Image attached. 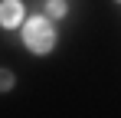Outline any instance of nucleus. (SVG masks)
<instances>
[{"mask_svg":"<svg viewBox=\"0 0 121 118\" xmlns=\"http://www.w3.org/2000/svg\"><path fill=\"white\" fill-rule=\"evenodd\" d=\"M23 43H26L36 56L49 53V49L56 46V30H52L49 17H33L30 20V23L23 26Z\"/></svg>","mask_w":121,"mask_h":118,"instance_id":"obj_1","label":"nucleus"},{"mask_svg":"<svg viewBox=\"0 0 121 118\" xmlns=\"http://www.w3.org/2000/svg\"><path fill=\"white\" fill-rule=\"evenodd\" d=\"M20 20H23V3L20 0H3L0 3V26H10L13 30Z\"/></svg>","mask_w":121,"mask_h":118,"instance_id":"obj_2","label":"nucleus"},{"mask_svg":"<svg viewBox=\"0 0 121 118\" xmlns=\"http://www.w3.org/2000/svg\"><path fill=\"white\" fill-rule=\"evenodd\" d=\"M46 17H65V0H46Z\"/></svg>","mask_w":121,"mask_h":118,"instance_id":"obj_3","label":"nucleus"},{"mask_svg":"<svg viewBox=\"0 0 121 118\" xmlns=\"http://www.w3.org/2000/svg\"><path fill=\"white\" fill-rule=\"evenodd\" d=\"M10 89H13V72L0 69V92H10Z\"/></svg>","mask_w":121,"mask_h":118,"instance_id":"obj_4","label":"nucleus"}]
</instances>
